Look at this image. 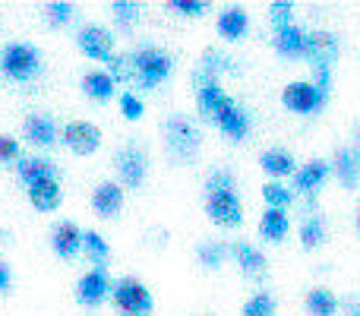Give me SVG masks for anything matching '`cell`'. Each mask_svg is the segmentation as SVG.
<instances>
[{"label": "cell", "instance_id": "obj_20", "mask_svg": "<svg viewBox=\"0 0 360 316\" xmlns=\"http://www.w3.org/2000/svg\"><path fill=\"white\" fill-rule=\"evenodd\" d=\"M54 161L41 158V156H32V158H19V177L25 184H41V180H54Z\"/></svg>", "mask_w": 360, "mask_h": 316}, {"label": "cell", "instance_id": "obj_38", "mask_svg": "<svg viewBox=\"0 0 360 316\" xmlns=\"http://www.w3.org/2000/svg\"><path fill=\"white\" fill-rule=\"evenodd\" d=\"M120 111H124L127 120H139L146 108H143V101H139L133 92H124V95H120Z\"/></svg>", "mask_w": 360, "mask_h": 316}, {"label": "cell", "instance_id": "obj_32", "mask_svg": "<svg viewBox=\"0 0 360 316\" xmlns=\"http://www.w3.org/2000/svg\"><path fill=\"white\" fill-rule=\"evenodd\" d=\"M111 13H114V19H117V25L133 29V25H136V19H139V13H143V6H139L136 0H114Z\"/></svg>", "mask_w": 360, "mask_h": 316}, {"label": "cell", "instance_id": "obj_19", "mask_svg": "<svg viewBox=\"0 0 360 316\" xmlns=\"http://www.w3.org/2000/svg\"><path fill=\"white\" fill-rule=\"evenodd\" d=\"M231 253H234V260H237V266H240L243 275H250V279H262V275H266V256H262L256 247H250V244H234Z\"/></svg>", "mask_w": 360, "mask_h": 316}, {"label": "cell", "instance_id": "obj_1", "mask_svg": "<svg viewBox=\"0 0 360 316\" xmlns=\"http://www.w3.org/2000/svg\"><path fill=\"white\" fill-rule=\"evenodd\" d=\"M307 61L313 63V73H316V89L323 95H329L332 89V63L338 57V38L332 32H310L307 35Z\"/></svg>", "mask_w": 360, "mask_h": 316}, {"label": "cell", "instance_id": "obj_28", "mask_svg": "<svg viewBox=\"0 0 360 316\" xmlns=\"http://www.w3.org/2000/svg\"><path fill=\"white\" fill-rule=\"evenodd\" d=\"M323 241H326V218L323 215L304 218V225H300V244L307 250H316Z\"/></svg>", "mask_w": 360, "mask_h": 316}, {"label": "cell", "instance_id": "obj_5", "mask_svg": "<svg viewBox=\"0 0 360 316\" xmlns=\"http://www.w3.org/2000/svg\"><path fill=\"white\" fill-rule=\"evenodd\" d=\"M111 294L120 316H149L152 307H155L152 304V291L136 279H120Z\"/></svg>", "mask_w": 360, "mask_h": 316}, {"label": "cell", "instance_id": "obj_15", "mask_svg": "<svg viewBox=\"0 0 360 316\" xmlns=\"http://www.w3.org/2000/svg\"><path fill=\"white\" fill-rule=\"evenodd\" d=\"M25 139L38 149H48V146L57 143V127L48 114H29L25 118Z\"/></svg>", "mask_w": 360, "mask_h": 316}, {"label": "cell", "instance_id": "obj_39", "mask_svg": "<svg viewBox=\"0 0 360 316\" xmlns=\"http://www.w3.org/2000/svg\"><path fill=\"white\" fill-rule=\"evenodd\" d=\"M48 19L54 25H67L70 19H73V6L70 4H60V0H57V4H48Z\"/></svg>", "mask_w": 360, "mask_h": 316}, {"label": "cell", "instance_id": "obj_37", "mask_svg": "<svg viewBox=\"0 0 360 316\" xmlns=\"http://www.w3.org/2000/svg\"><path fill=\"white\" fill-rule=\"evenodd\" d=\"M108 63H111V70H108V76H111V80H117V82L133 80V57L117 54V57H111Z\"/></svg>", "mask_w": 360, "mask_h": 316}, {"label": "cell", "instance_id": "obj_40", "mask_svg": "<svg viewBox=\"0 0 360 316\" xmlns=\"http://www.w3.org/2000/svg\"><path fill=\"white\" fill-rule=\"evenodd\" d=\"M171 10H177L180 16H202L205 13V4L202 0H171Z\"/></svg>", "mask_w": 360, "mask_h": 316}, {"label": "cell", "instance_id": "obj_33", "mask_svg": "<svg viewBox=\"0 0 360 316\" xmlns=\"http://www.w3.org/2000/svg\"><path fill=\"white\" fill-rule=\"evenodd\" d=\"M231 253V247L228 244H221V241H209V244H202L199 247V263H202L205 269H218L224 263V256Z\"/></svg>", "mask_w": 360, "mask_h": 316}, {"label": "cell", "instance_id": "obj_41", "mask_svg": "<svg viewBox=\"0 0 360 316\" xmlns=\"http://www.w3.org/2000/svg\"><path fill=\"white\" fill-rule=\"evenodd\" d=\"M16 158H19V143L0 133V161H16Z\"/></svg>", "mask_w": 360, "mask_h": 316}, {"label": "cell", "instance_id": "obj_2", "mask_svg": "<svg viewBox=\"0 0 360 316\" xmlns=\"http://www.w3.org/2000/svg\"><path fill=\"white\" fill-rule=\"evenodd\" d=\"M0 70L13 82H29L41 70V54H38V48H32L25 42H10L0 51Z\"/></svg>", "mask_w": 360, "mask_h": 316}, {"label": "cell", "instance_id": "obj_12", "mask_svg": "<svg viewBox=\"0 0 360 316\" xmlns=\"http://www.w3.org/2000/svg\"><path fill=\"white\" fill-rule=\"evenodd\" d=\"M111 291L114 288H111V282H108L105 266H95L92 272H86L79 279V285H76V298H79V304H86V307H98Z\"/></svg>", "mask_w": 360, "mask_h": 316}, {"label": "cell", "instance_id": "obj_8", "mask_svg": "<svg viewBox=\"0 0 360 316\" xmlns=\"http://www.w3.org/2000/svg\"><path fill=\"white\" fill-rule=\"evenodd\" d=\"M76 44H79V51L86 57H92V61H111L114 57V35L105 29V25H82L79 35H76Z\"/></svg>", "mask_w": 360, "mask_h": 316}, {"label": "cell", "instance_id": "obj_24", "mask_svg": "<svg viewBox=\"0 0 360 316\" xmlns=\"http://www.w3.org/2000/svg\"><path fill=\"white\" fill-rule=\"evenodd\" d=\"M335 174H338V180H342L345 187H357L360 184V161L354 156V149H338L335 152Z\"/></svg>", "mask_w": 360, "mask_h": 316}, {"label": "cell", "instance_id": "obj_44", "mask_svg": "<svg viewBox=\"0 0 360 316\" xmlns=\"http://www.w3.org/2000/svg\"><path fill=\"white\" fill-rule=\"evenodd\" d=\"M357 228H360V215H357Z\"/></svg>", "mask_w": 360, "mask_h": 316}, {"label": "cell", "instance_id": "obj_27", "mask_svg": "<svg viewBox=\"0 0 360 316\" xmlns=\"http://www.w3.org/2000/svg\"><path fill=\"white\" fill-rule=\"evenodd\" d=\"M307 310H310V316H335L338 298L329 288H313V291L307 294Z\"/></svg>", "mask_w": 360, "mask_h": 316}, {"label": "cell", "instance_id": "obj_21", "mask_svg": "<svg viewBox=\"0 0 360 316\" xmlns=\"http://www.w3.org/2000/svg\"><path fill=\"white\" fill-rule=\"evenodd\" d=\"M29 199L38 212H54L60 206V184L54 180H41V184H32L29 187Z\"/></svg>", "mask_w": 360, "mask_h": 316}, {"label": "cell", "instance_id": "obj_25", "mask_svg": "<svg viewBox=\"0 0 360 316\" xmlns=\"http://www.w3.org/2000/svg\"><path fill=\"white\" fill-rule=\"evenodd\" d=\"M82 92H86L89 99H95V101H108L114 95V80L108 73L92 70V73L82 76Z\"/></svg>", "mask_w": 360, "mask_h": 316}, {"label": "cell", "instance_id": "obj_14", "mask_svg": "<svg viewBox=\"0 0 360 316\" xmlns=\"http://www.w3.org/2000/svg\"><path fill=\"white\" fill-rule=\"evenodd\" d=\"M51 247H54L57 256H63V260H73V256L82 250V231L76 228L73 222H60L54 228V234H51Z\"/></svg>", "mask_w": 360, "mask_h": 316}, {"label": "cell", "instance_id": "obj_26", "mask_svg": "<svg viewBox=\"0 0 360 316\" xmlns=\"http://www.w3.org/2000/svg\"><path fill=\"white\" fill-rule=\"evenodd\" d=\"M259 165H262V171L272 174V177L294 174V158H291V152H285V149H266L259 158Z\"/></svg>", "mask_w": 360, "mask_h": 316}, {"label": "cell", "instance_id": "obj_34", "mask_svg": "<svg viewBox=\"0 0 360 316\" xmlns=\"http://www.w3.org/2000/svg\"><path fill=\"white\" fill-rule=\"evenodd\" d=\"M240 316H275V298L269 291H259L243 304V313Z\"/></svg>", "mask_w": 360, "mask_h": 316}, {"label": "cell", "instance_id": "obj_7", "mask_svg": "<svg viewBox=\"0 0 360 316\" xmlns=\"http://www.w3.org/2000/svg\"><path fill=\"white\" fill-rule=\"evenodd\" d=\"M205 212H209V218L215 225H221V228H237V225L243 222V206H240V199H237L234 190L209 193V199H205Z\"/></svg>", "mask_w": 360, "mask_h": 316}, {"label": "cell", "instance_id": "obj_17", "mask_svg": "<svg viewBox=\"0 0 360 316\" xmlns=\"http://www.w3.org/2000/svg\"><path fill=\"white\" fill-rule=\"evenodd\" d=\"M92 209L98 212L101 218H114L124 209V190H120L117 184H101L92 196Z\"/></svg>", "mask_w": 360, "mask_h": 316}, {"label": "cell", "instance_id": "obj_18", "mask_svg": "<svg viewBox=\"0 0 360 316\" xmlns=\"http://www.w3.org/2000/svg\"><path fill=\"white\" fill-rule=\"evenodd\" d=\"M275 48L285 57H304L307 54V32L297 25H285V29H275Z\"/></svg>", "mask_w": 360, "mask_h": 316}, {"label": "cell", "instance_id": "obj_23", "mask_svg": "<svg viewBox=\"0 0 360 316\" xmlns=\"http://www.w3.org/2000/svg\"><path fill=\"white\" fill-rule=\"evenodd\" d=\"M291 231V218L285 209H266V215L259 218V234L266 241H281Z\"/></svg>", "mask_w": 360, "mask_h": 316}, {"label": "cell", "instance_id": "obj_6", "mask_svg": "<svg viewBox=\"0 0 360 316\" xmlns=\"http://www.w3.org/2000/svg\"><path fill=\"white\" fill-rule=\"evenodd\" d=\"M193 82H196V101H199L202 118L218 120V114L231 105V99H228V92L221 89V82L212 80V76H205V73H199V70H196V76H193Z\"/></svg>", "mask_w": 360, "mask_h": 316}, {"label": "cell", "instance_id": "obj_30", "mask_svg": "<svg viewBox=\"0 0 360 316\" xmlns=\"http://www.w3.org/2000/svg\"><path fill=\"white\" fill-rule=\"evenodd\" d=\"M82 250H86V256L95 263V266H101V263L111 256V247H108V241L98 234V231H86V234H82Z\"/></svg>", "mask_w": 360, "mask_h": 316}, {"label": "cell", "instance_id": "obj_29", "mask_svg": "<svg viewBox=\"0 0 360 316\" xmlns=\"http://www.w3.org/2000/svg\"><path fill=\"white\" fill-rule=\"evenodd\" d=\"M231 57L224 54V51H218V48H209L202 54V67H199V73H205V76H212V80H218L221 73H228V70H234L231 67Z\"/></svg>", "mask_w": 360, "mask_h": 316}, {"label": "cell", "instance_id": "obj_11", "mask_svg": "<svg viewBox=\"0 0 360 316\" xmlns=\"http://www.w3.org/2000/svg\"><path fill=\"white\" fill-rule=\"evenodd\" d=\"M63 143L76 156H92L101 146V130L95 124H89V120H73V124L63 127Z\"/></svg>", "mask_w": 360, "mask_h": 316}, {"label": "cell", "instance_id": "obj_22", "mask_svg": "<svg viewBox=\"0 0 360 316\" xmlns=\"http://www.w3.org/2000/svg\"><path fill=\"white\" fill-rule=\"evenodd\" d=\"M247 13L240 10V6H228V10L218 16V32H221V38H228V42H237V38L247 35Z\"/></svg>", "mask_w": 360, "mask_h": 316}, {"label": "cell", "instance_id": "obj_10", "mask_svg": "<svg viewBox=\"0 0 360 316\" xmlns=\"http://www.w3.org/2000/svg\"><path fill=\"white\" fill-rule=\"evenodd\" d=\"M281 101H285L288 111L294 114H313L316 108H323L326 95L316 89V82H291L281 92Z\"/></svg>", "mask_w": 360, "mask_h": 316}, {"label": "cell", "instance_id": "obj_45", "mask_svg": "<svg viewBox=\"0 0 360 316\" xmlns=\"http://www.w3.org/2000/svg\"><path fill=\"white\" fill-rule=\"evenodd\" d=\"M354 316H360V313H354Z\"/></svg>", "mask_w": 360, "mask_h": 316}, {"label": "cell", "instance_id": "obj_13", "mask_svg": "<svg viewBox=\"0 0 360 316\" xmlns=\"http://www.w3.org/2000/svg\"><path fill=\"white\" fill-rule=\"evenodd\" d=\"M332 165H326L323 158H313L307 161L300 171H294V190L304 193V196H313V193L319 190V187L326 184V177H329Z\"/></svg>", "mask_w": 360, "mask_h": 316}, {"label": "cell", "instance_id": "obj_9", "mask_svg": "<svg viewBox=\"0 0 360 316\" xmlns=\"http://www.w3.org/2000/svg\"><path fill=\"white\" fill-rule=\"evenodd\" d=\"M114 165H117L120 184L124 187H143L146 171H149V158L139 146H124V149L114 156Z\"/></svg>", "mask_w": 360, "mask_h": 316}, {"label": "cell", "instance_id": "obj_36", "mask_svg": "<svg viewBox=\"0 0 360 316\" xmlns=\"http://www.w3.org/2000/svg\"><path fill=\"white\" fill-rule=\"evenodd\" d=\"M205 190H209V193H228V190H234V174H231L228 168H218V171H212L209 180H205Z\"/></svg>", "mask_w": 360, "mask_h": 316}, {"label": "cell", "instance_id": "obj_16", "mask_svg": "<svg viewBox=\"0 0 360 316\" xmlns=\"http://www.w3.org/2000/svg\"><path fill=\"white\" fill-rule=\"evenodd\" d=\"M218 130L224 133V137H231V139H243L250 133V114L243 111L237 101H231L228 108H224L221 114H218Z\"/></svg>", "mask_w": 360, "mask_h": 316}, {"label": "cell", "instance_id": "obj_4", "mask_svg": "<svg viewBox=\"0 0 360 316\" xmlns=\"http://www.w3.org/2000/svg\"><path fill=\"white\" fill-rule=\"evenodd\" d=\"M162 133H165V146L177 161H190L199 152V130L186 118H168Z\"/></svg>", "mask_w": 360, "mask_h": 316}, {"label": "cell", "instance_id": "obj_3", "mask_svg": "<svg viewBox=\"0 0 360 316\" xmlns=\"http://www.w3.org/2000/svg\"><path fill=\"white\" fill-rule=\"evenodd\" d=\"M133 80L143 82L146 89H155L158 82L168 80L171 73V54H165L155 44H143V48L133 51Z\"/></svg>", "mask_w": 360, "mask_h": 316}, {"label": "cell", "instance_id": "obj_31", "mask_svg": "<svg viewBox=\"0 0 360 316\" xmlns=\"http://www.w3.org/2000/svg\"><path fill=\"white\" fill-rule=\"evenodd\" d=\"M262 196H266L269 209H288V206L294 203V193L288 190L285 184H278V180H269V184L262 187Z\"/></svg>", "mask_w": 360, "mask_h": 316}, {"label": "cell", "instance_id": "obj_35", "mask_svg": "<svg viewBox=\"0 0 360 316\" xmlns=\"http://www.w3.org/2000/svg\"><path fill=\"white\" fill-rule=\"evenodd\" d=\"M269 19L275 23V29H285V25H291L294 4H291V0H275V4H269Z\"/></svg>", "mask_w": 360, "mask_h": 316}, {"label": "cell", "instance_id": "obj_43", "mask_svg": "<svg viewBox=\"0 0 360 316\" xmlns=\"http://www.w3.org/2000/svg\"><path fill=\"white\" fill-rule=\"evenodd\" d=\"M354 137H357V149H354V156H357V161H360V124H357V130H354Z\"/></svg>", "mask_w": 360, "mask_h": 316}, {"label": "cell", "instance_id": "obj_42", "mask_svg": "<svg viewBox=\"0 0 360 316\" xmlns=\"http://www.w3.org/2000/svg\"><path fill=\"white\" fill-rule=\"evenodd\" d=\"M10 282H13L10 266H6V263H0V291H6V288H10Z\"/></svg>", "mask_w": 360, "mask_h": 316}]
</instances>
